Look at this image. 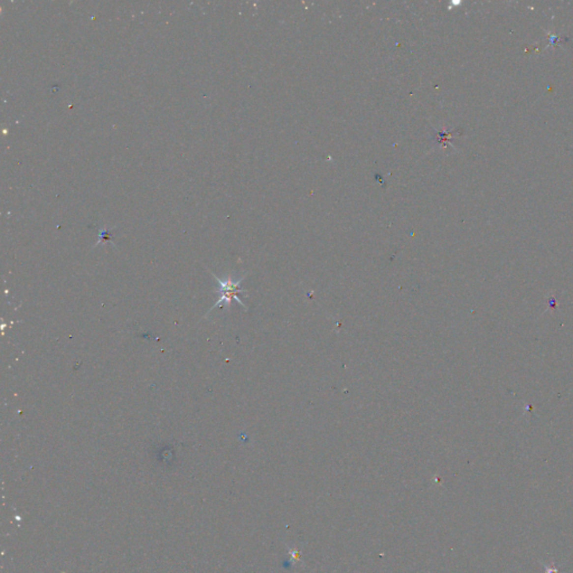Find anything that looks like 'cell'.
Instances as JSON below:
<instances>
[{
  "mask_svg": "<svg viewBox=\"0 0 573 573\" xmlns=\"http://www.w3.org/2000/svg\"><path fill=\"white\" fill-rule=\"evenodd\" d=\"M211 274L214 277V279L217 280V282H219L220 297H219V300H217L215 304H214V306L212 307V309H209V312L207 313V315L211 313L212 310L215 308V307L220 306V307H225V308H229L233 300L237 301L241 306H243L244 308L247 309V306H245L244 302L239 298V294L243 293L245 291L244 289H242L240 286L241 282H242V280L244 279V278H240L239 280H234L233 278H231V277L224 278V279H220V278L216 277L214 273L211 272Z\"/></svg>",
  "mask_w": 573,
  "mask_h": 573,
  "instance_id": "6da1fadb",
  "label": "cell"
},
{
  "mask_svg": "<svg viewBox=\"0 0 573 573\" xmlns=\"http://www.w3.org/2000/svg\"><path fill=\"white\" fill-rule=\"evenodd\" d=\"M545 568V573H559V569L555 567H548L546 564H543Z\"/></svg>",
  "mask_w": 573,
  "mask_h": 573,
  "instance_id": "7a4b0ae2",
  "label": "cell"
}]
</instances>
